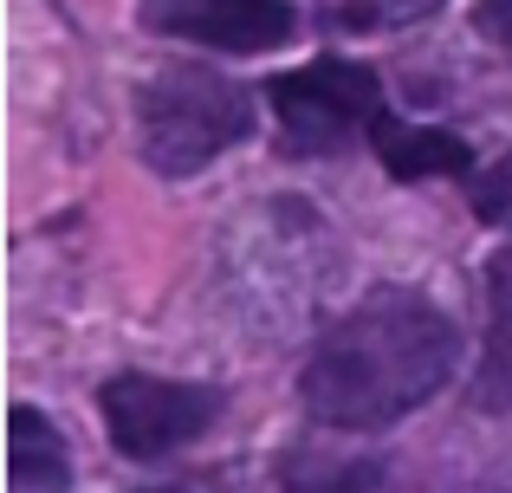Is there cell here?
<instances>
[{
	"instance_id": "obj_5",
	"label": "cell",
	"mask_w": 512,
	"mask_h": 493,
	"mask_svg": "<svg viewBox=\"0 0 512 493\" xmlns=\"http://www.w3.org/2000/svg\"><path fill=\"white\" fill-rule=\"evenodd\" d=\"M143 26L214 52H266L292 39L286 0H143Z\"/></svg>"
},
{
	"instance_id": "obj_11",
	"label": "cell",
	"mask_w": 512,
	"mask_h": 493,
	"mask_svg": "<svg viewBox=\"0 0 512 493\" xmlns=\"http://www.w3.org/2000/svg\"><path fill=\"white\" fill-rule=\"evenodd\" d=\"M474 208L493 228H512V156H500L487 176H474Z\"/></svg>"
},
{
	"instance_id": "obj_10",
	"label": "cell",
	"mask_w": 512,
	"mask_h": 493,
	"mask_svg": "<svg viewBox=\"0 0 512 493\" xmlns=\"http://www.w3.org/2000/svg\"><path fill=\"white\" fill-rule=\"evenodd\" d=\"M331 26H350V33H389V26L428 20L441 0H318Z\"/></svg>"
},
{
	"instance_id": "obj_7",
	"label": "cell",
	"mask_w": 512,
	"mask_h": 493,
	"mask_svg": "<svg viewBox=\"0 0 512 493\" xmlns=\"http://www.w3.org/2000/svg\"><path fill=\"white\" fill-rule=\"evenodd\" d=\"M376 150H383V169L389 176H454V169H467V143L448 137V130H402L383 117V130H376Z\"/></svg>"
},
{
	"instance_id": "obj_2",
	"label": "cell",
	"mask_w": 512,
	"mask_h": 493,
	"mask_svg": "<svg viewBox=\"0 0 512 493\" xmlns=\"http://www.w3.org/2000/svg\"><path fill=\"white\" fill-rule=\"evenodd\" d=\"M143 156L163 176H195L253 130V91L208 65H163L137 98Z\"/></svg>"
},
{
	"instance_id": "obj_9",
	"label": "cell",
	"mask_w": 512,
	"mask_h": 493,
	"mask_svg": "<svg viewBox=\"0 0 512 493\" xmlns=\"http://www.w3.org/2000/svg\"><path fill=\"white\" fill-rule=\"evenodd\" d=\"M286 487L292 493H370L376 487V461H350V455H292L286 461Z\"/></svg>"
},
{
	"instance_id": "obj_6",
	"label": "cell",
	"mask_w": 512,
	"mask_h": 493,
	"mask_svg": "<svg viewBox=\"0 0 512 493\" xmlns=\"http://www.w3.org/2000/svg\"><path fill=\"white\" fill-rule=\"evenodd\" d=\"M7 455H13V487L20 493H65L72 487V455H65V435L52 429L39 409H13L7 422Z\"/></svg>"
},
{
	"instance_id": "obj_12",
	"label": "cell",
	"mask_w": 512,
	"mask_h": 493,
	"mask_svg": "<svg viewBox=\"0 0 512 493\" xmlns=\"http://www.w3.org/2000/svg\"><path fill=\"white\" fill-rule=\"evenodd\" d=\"M480 26H487L500 46H512V0H487V7H480Z\"/></svg>"
},
{
	"instance_id": "obj_8",
	"label": "cell",
	"mask_w": 512,
	"mask_h": 493,
	"mask_svg": "<svg viewBox=\"0 0 512 493\" xmlns=\"http://www.w3.org/2000/svg\"><path fill=\"white\" fill-rule=\"evenodd\" d=\"M474 403L512 409V253L493 260V331H487V357H480V377H474Z\"/></svg>"
},
{
	"instance_id": "obj_1",
	"label": "cell",
	"mask_w": 512,
	"mask_h": 493,
	"mask_svg": "<svg viewBox=\"0 0 512 493\" xmlns=\"http://www.w3.org/2000/svg\"><path fill=\"white\" fill-rule=\"evenodd\" d=\"M454 357H461V338L448 318L422 292L383 286L312 344L299 396L331 429H389L454 377Z\"/></svg>"
},
{
	"instance_id": "obj_4",
	"label": "cell",
	"mask_w": 512,
	"mask_h": 493,
	"mask_svg": "<svg viewBox=\"0 0 512 493\" xmlns=\"http://www.w3.org/2000/svg\"><path fill=\"white\" fill-rule=\"evenodd\" d=\"M98 403H104V422H111V442L137 461H156L169 448L195 442L214 422L221 396L195 390V383H169V377H111Z\"/></svg>"
},
{
	"instance_id": "obj_3",
	"label": "cell",
	"mask_w": 512,
	"mask_h": 493,
	"mask_svg": "<svg viewBox=\"0 0 512 493\" xmlns=\"http://www.w3.org/2000/svg\"><path fill=\"white\" fill-rule=\"evenodd\" d=\"M266 98L279 111V137H286L292 156H338L357 137H376L389 117L376 72L350 65V59H318L305 72L273 78Z\"/></svg>"
}]
</instances>
